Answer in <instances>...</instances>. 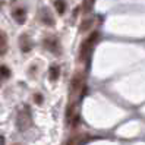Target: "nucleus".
Returning a JSON list of instances; mask_svg holds the SVG:
<instances>
[{
	"mask_svg": "<svg viewBox=\"0 0 145 145\" xmlns=\"http://www.w3.org/2000/svg\"><path fill=\"white\" fill-rule=\"evenodd\" d=\"M0 75H2L3 78H7V76L10 75V71L7 69L6 66H0Z\"/></svg>",
	"mask_w": 145,
	"mask_h": 145,
	"instance_id": "10",
	"label": "nucleus"
},
{
	"mask_svg": "<svg viewBox=\"0 0 145 145\" xmlns=\"http://www.w3.org/2000/svg\"><path fill=\"white\" fill-rule=\"evenodd\" d=\"M44 44L47 48H50L52 52H56V40H52V38H47L44 41Z\"/></svg>",
	"mask_w": 145,
	"mask_h": 145,
	"instance_id": "9",
	"label": "nucleus"
},
{
	"mask_svg": "<svg viewBox=\"0 0 145 145\" xmlns=\"http://www.w3.org/2000/svg\"><path fill=\"white\" fill-rule=\"evenodd\" d=\"M59 76H60V69H59V66L53 65L48 71V78H50V81H57Z\"/></svg>",
	"mask_w": 145,
	"mask_h": 145,
	"instance_id": "6",
	"label": "nucleus"
},
{
	"mask_svg": "<svg viewBox=\"0 0 145 145\" xmlns=\"http://www.w3.org/2000/svg\"><path fill=\"white\" fill-rule=\"evenodd\" d=\"M81 82H82V75L81 73H76L73 76V79H72V88H73V91H76V89L79 88Z\"/></svg>",
	"mask_w": 145,
	"mask_h": 145,
	"instance_id": "7",
	"label": "nucleus"
},
{
	"mask_svg": "<svg viewBox=\"0 0 145 145\" xmlns=\"http://www.w3.org/2000/svg\"><path fill=\"white\" fill-rule=\"evenodd\" d=\"M54 6H56V10L60 13V15L65 13V10H66V3H65V0H56V2H54Z\"/></svg>",
	"mask_w": 145,
	"mask_h": 145,
	"instance_id": "8",
	"label": "nucleus"
},
{
	"mask_svg": "<svg viewBox=\"0 0 145 145\" xmlns=\"http://www.w3.org/2000/svg\"><path fill=\"white\" fill-rule=\"evenodd\" d=\"M0 145H5V136L0 135Z\"/></svg>",
	"mask_w": 145,
	"mask_h": 145,
	"instance_id": "12",
	"label": "nucleus"
},
{
	"mask_svg": "<svg viewBox=\"0 0 145 145\" xmlns=\"http://www.w3.org/2000/svg\"><path fill=\"white\" fill-rule=\"evenodd\" d=\"M3 40H5V34L0 31V41H3Z\"/></svg>",
	"mask_w": 145,
	"mask_h": 145,
	"instance_id": "13",
	"label": "nucleus"
},
{
	"mask_svg": "<svg viewBox=\"0 0 145 145\" xmlns=\"http://www.w3.org/2000/svg\"><path fill=\"white\" fill-rule=\"evenodd\" d=\"M40 19L42 21V24H46V25H50V27H53L54 25V21L52 18V15H50L48 9H46V7H42L41 12H40Z\"/></svg>",
	"mask_w": 145,
	"mask_h": 145,
	"instance_id": "4",
	"label": "nucleus"
},
{
	"mask_svg": "<svg viewBox=\"0 0 145 145\" xmlns=\"http://www.w3.org/2000/svg\"><path fill=\"white\" fill-rule=\"evenodd\" d=\"M31 125V113L28 108L22 110V112L18 114V119H16V126H18L19 131H25L27 127Z\"/></svg>",
	"mask_w": 145,
	"mask_h": 145,
	"instance_id": "1",
	"label": "nucleus"
},
{
	"mask_svg": "<svg viewBox=\"0 0 145 145\" xmlns=\"http://www.w3.org/2000/svg\"><path fill=\"white\" fill-rule=\"evenodd\" d=\"M19 46H21V50H22L24 53H28L29 50L32 48V41H31L29 35L22 34V35L19 37Z\"/></svg>",
	"mask_w": 145,
	"mask_h": 145,
	"instance_id": "3",
	"label": "nucleus"
},
{
	"mask_svg": "<svg viewBox=\"0 0 145 145\" xmlns=\"http://www.w3.org/2000/svg\"><path fill=\"white\" fill-rule=\"evenodd\" d=\"M97 38H98V32H92L91 35L85 40L84 42H82V47H81V57H84L85 54H87L89 50H91V47L94 46V42L97 41Z\"/></svg>",
	"mask_w": 145,
	"mask_h": 145,
	"instance_id": "2",
	"label": "nucleus"
},
{
	"mask_svg": "<svg viewBox=\"0 0 145 145\" xmlns=\"http://www.w3.org/2000/svg\"><path fill=\"white\" fill-rule=\"evenodd\" d=\"M12 16H13V19L18 22V24H25V21H27V12H25V9H15L12 12Z\"/></svg>",
	"mask_w": 145,
	"mask_h": 145,
	"instance_id": "5",
	"label": "nucleus"
},
{
	"mask_svg": "<svg viewBox=\"0 0 145 145\" xmlns=\"http://www.w3.org/2000/svg\"><path fill=\"white\" fill-rule=\"evenodd\" d=\"M41 101H42V98H41V94H35V103H41Z\"/></svg>",
	"mask_w": 145,
	"mask_h": 145,
	"instance_id": "11",
	"label": "nucleus"
}]
</instances>
